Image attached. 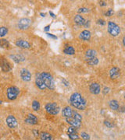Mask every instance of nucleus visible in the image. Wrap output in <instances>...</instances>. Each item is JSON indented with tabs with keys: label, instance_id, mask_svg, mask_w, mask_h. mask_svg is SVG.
Returning <instances> with one entry per match:
<instances>
[{
	"label": "nucleus",
	"instance_id": "1",
	"mask_svg": "<svg viewBox=\"0 0 125 140\" xmlns=\"http://www.w3.org/2000/svg\"><path fill=\"white\" fill-rule=\"evenodd\" d=\"M71 105L78 110H84L87 106V102L84 98L79 93H73L70 98Z\"/></svg>",
	"mask_w": 125,
	"mask_h": 140
},
{
	"label": "nucleus",
	"instance_id": "2",
	"mask_svg": "<svg viewBox=\"0 0 125 140\" xmlns=\"http://www.w3.org/2000/svg\"><path fill=\"white\" fill-rule=\"evenodd\" d=\"M41 76H42V79L46 86V88H48L49 90H53L55 88V83H54V80L53 78V76L51 74H49L48 72H42L40 73Z\"/></svg>",
	"mask_w": 125,
	"mask_h": 140
},
{
	"label": "nucleus",
	"instance_id": "3",
	"mask_svg": "<svg viewBox=\"0 0 125 140\" xmlns=\"http://www.w3.org/2000/svg\"><path fill=\"white\" fill-rule=\"evenodd\" d=\"M6 94H7V97L9 100H14L17 99V97H18L20 94V90L17 86H10L7 89Z\"/></svg>",
	"mask_w": 125,
	"mask_h": 140
},
{
	"label": "nucleus",
	"instance_id": "4",
	"mask_svg": "<svg viewBox=\"0 0 125 140\" xmlns=\"http://www.w3.org/2000/svg\"><path fill=\"white\" fill-rule=\"evenodd\" d=\"M108 31L112 36L116 37L120 33V28L114 22L109 21L108 23Z\"/></svg>",
	"mask_w": 125,
	"mask_h": 140
},
{
	"label": "nucleus",
	"instance_id": "5",
	"mask_svg": "<svg viewBox=\"0 0 125 140\" xmlns=\"http://www.w3.org/2000/svg\"><path fill=\"white\" fill-rule=\"evenodd\" d=\"M59 107L58 106V104L55 102L53 103H48L45 105V110L47 111L48 114H53V115H56L59 112Z\"/></svg>",
	"mask_w": 125,
	"mask_h": 140
},
{
	"label": "nucleus",
	"instance_id": "6",
	"mask_svg": "<svg viewBox=\"0 0 125 140\" xmlns=\"http://www.w3.org/2000/svg\"><path fill=\"white\" fill-rule=\"evenodd\" d=\"M31 20L28 18H22L18 22V27L20 30H26L31 25Z\"/></svg>",
	"mask_w": 125,
	"mask_h": 140
},
{
	"label": "nucleus",
	"instance_id": "7",
	"mask_svg": "<svg viewBox=\"0 0 125 140\" xmlns=\"http://www.w3.org/2000/svg\"><path fill=\"white\" fill-rule=\"evenodd\" d=\"M67 133H68L69 138H70L71 140H77V139L79 138V135H78V134L77 129L74 128V127H73V126H70V128L68 129Z\"/></svg>",
	"mask_w": 125,
	"mask_h": 140
},
{
	"label": "nucleus",
	"instance_id": "8",
	"mask_svg": "<svg viewBox=\"0 0 125 140\" xmlns=\"http://www.w3.org/2000/svg\"><path fill=\"white\" fill-rule=\"evenodd\" d=\"M6 124L10 129H15L17 127V121L16 118L12 115H9L6 118Z\"/></svg>",
	"mask_w": 125,
	"mask_h": 140
},
{
	"label": "nucleus",
	"instance_id": "9",
	"mask_svg": "<svg viewBox=\"0 0 125 140\" xmlns=\"http://www.w3.org/2000/svg\"><path fill=\"white\" fill-rule=\"evenodd\" d=\"M20 77L22 78V80L23 81L28 82L31 79V74L29 72V70H28L26 69H22L20 70Z\"/></svg>",
	"mask_w": 125,
	"mask_h": 140
},
{
	"label": "nucleus",
	"instance_id": "10",
	"mask_svg": "<svg viewBox=\"0 0 125 140\" xmlns=\"http://www.w3.org/2000/svg\"><path fill=\"white\" fill-rule=\"evenodd\" d=\"M66 121L68 124H70L71 126L74 127L76 129H79L81 126V121H79L78 119H75L73 118H66Z\"/></svg>",
	"mask_w": 125,
	"mask_h": 140
},
{
	"label": "nucleus",
	"instance_id": "11",
	"mask_svg": "<svg viewBox=\"0 0 125 140\" xmlns=\"http://www.w3.org/2000/svg\"><path fill=\"white\" fill-rule=\"evenodd\" d=\"M35 84L36 86H38V88H39L40 90H45L46 88L42 79V76H41V74L39 73L36 75V78H35Z\"/></svg>",
	"mask_w": 125,
	"mask_h": 140
},
{
	"label": "nucleus",
	"instance_id": "12",
	"mask_svg": "<svg viewBox=\"0 0 125 140\" xmlns=\"http://www.w3.org/2000/svg\"><path fill=\"white\" fill-rule=\"evenodd\" d=\"M120 75V70L117 67L112 68L109 71V75H110L112 80H116V79L119 78Z\"/></svg>",
	"mask_w": 125,
	"mask_h": 140
},
{
	"label": "nucleus",
	"instance_id": "13",
	"mask_svg": "<svg viewBox=\"0 0 125 140\" xmlns=\"http://www.w3.org/2000/svg\"><path fill=\"white\" fill-rule=\"evenodd\" d=\"M90 92L93 94H98L101 91V86L97 83H93L89 86Z\"/></svg>",
	"mask_w": 125,
	"mask_h": 140
},
{
	"label": "nucleus",
	"instance_id": "14",
	"mask_svg": "<svg viewBox=\"0 0 125 140\" xmlns=\"http://www.w3.org/2000/svg\"><path fill=\"white\" fill-rule=\"evenodd\" d=\"M25 122L27 124H29V125H36L38 124V118L35 115L32 114H29L28 116V118L25 119Z\"/></svg>",
	"mask_w": 125,
	"mask_h": 140
},
{
	"label": "nucleus",
	"instance_id": "15",
	"mask_svg": "<svg viewBox=\"0 0 125 140\" xmlns=\"http://www.w3.org/2000/svg\"><path fill=\"white\" fill-rule=\"evenodd\" d=\"M79 37L83 41H89L91 38V32L88 30H84L80 34Z\"/></svg>",
	"mask_w": 125,
	"mask_h": 140
},
{
	"label": "nucleus",
	"instance_id": "16",
	"mask_svg": "<svg viewBox=\"0 0 125 140\" xmlns=\"http://www.w3.org/2000/svg\"><path fill=\"white\" fill-rule=\"evenodd\" d=\"M72 114H73V110L71 109L70 107H66L62 109V114L65 118H71L72 117Z\"/></svg>",
	"mask_w": 125,
	"mask_h": 140
},
{
	"label": "nucleus",
	"instance_id": "17",
	"mask_svg": "<svg viewBox=\"0 0 125 140\" xmlns=\"http://www.w3.org/2000/svg\"><path fill=\"white\" fill-rule=\"evenodd\" d=\"M16 45L17 47H20V48H27V49L31 48L30 43L26 41H23V40H18L16 42Z\"/></svg>",
	"mask_w": 125,
	"mask_h": 140
},
{
	"label": "nucleus",
	"instance_id": "18",
	"mask_svg": "<svg viewBox=\"0 0 125 140\" xmlns=\"http://www.w3.org/2000/svg\"><path fill=\"white\" fill-rule=\"evenodd\" d=\"M1 66H2V69L4 71V72H9L12 69V67H11V65L9 63L8 61L3 59L2 60V62H1Z\"/></svg>",
	"mask_w": 125,
	"mask_h": 140
},
{
	"label": "nucleus",
	"instance_id": "19",
	"mask_svg": "<svg viewBox=\"0 0 125 140\" xmlns=\"http://www.w3.org/2000/svg\"><path fill=\"white\" fill-rule=\"evenodd\" d=\"M74 22L76 24H78V26H84V24L85 23V20L84 19L82 16H81L80 14H78L74 17Z\"/></svg>",
	"mask_w": 125,
	"mask_h": 140
},
{
	"label": "nucleus",
	"instance_id": "20",
	"mask_svg": "<svg viewBox=\"0 0 125 140\" xmlns=\"http://www.w3.org/2000/svg\"><path fill=\"white\" fill-rule=\"evenodd\" d=\"M109 107L114 111H117L120 108V105H119L118 101L116 100H110L109 103Z\"/></svg>",
	"mask_w": 125,
	"mask_h": 140
},
{
	"label": "nucleus",
	"instance_id": "21",
	"mask_svg": "<svg viewBox=\"0 0 125 140\" xmlns=\"http://www.w3.org/2000/svg\"><path fill=\"white\" fill-rule=\"evenodd\" d=\"M40 138L41 140H54L53 136L50 135L48 132H42L40 134Z\"/></svg>",
	"mask_w": 125,
	"mask_h": 140
},
{
	"label": "nucleus",
	"instance_id": "22",
	"mask_svg": "<svg viewBox=\"0 0 125 140\" xmlns=\"http://www.w3.org/2000/svg\"><path fill=\"white\" fill-rule=\"evenodd\" d=\"M10 58H12V60H14L15 62L17 63H19L20 61H23L25 60V58L21 55H10Z\"/></svg>",
	"mask_w": 125,
	"mask_h": 140
},
{
	"label": "nucleus",
	"instance_id": "23",
	"mask_svg": "<svg viewBox=\"0 0 125 140\" xmlns=\"http://www.w3.org/2000/svg\"><path fill=\"white\" fill-rule=\"evenodd\" d=\"M64 52L65 54L67 55H74L75 53V50L74 48L72 47V46H68V47H66L64 50Z\"/></svg>",
	"mask_w": 125,
	"mask_h": 140
},
{
	"label": "nucleus",
	"instance_id": "24",
	"mask_svg": "<svg viewBox=\"0 0 125 140\" xmlns=\"http://www.w3.org/2000/svg\"><path fill=\"white\" fill-rule=\"evenodd\" d=\"M87 62L89 63L90 66H96L98 63V59L96 57L89 58H87Z\"/></svg>",
	"mask_w": 125,
	"mask_h": 140
},
{
	"label": "nucleus",
	"instance_id": "25",
	"mask_svg": "<svg viewBox=\"0 0 125 140\" xmlns=\"http://www.w3.org/2000/svg\"><path fill=\"white\" fill-rule=\"evenodd\" d=\"M86 57L88 58H94L96 56V51L93 50V49H89V50H88L87 52H86V54H85Z\"/></svg>",
	"mask_w": 125,
	"mask_h": 140
},
{
	"label": "nucleus",
	"instance_id": "26",
	"mask_svg": "<svg viewBox=\"0 0 125 140\" xmlns=\"http://www.w3.org/2000/svg\"><path fill=\"white\" fill-rule=\"evenodd\" d=\"M9 47V43L6 39H0V48H7Z\"/></svg>",
	"mask_w": 125,
	"mask_h": 140
},
{
	"label": "nucleus",
	"instance_id": "27",
	"mask_svg": "<svg viewBox=\"0 0 125 140\" xmlns=\"http://www.w3.org/2000/svg\"><path fill=\"white\" fill-rule=\"evenodd\" d=\"M41 107V105H40V103L39 102L38 100H34L32 102V108L34 111H38Z\"/></svg>",
	"mask_w": 125,
	"mask_h": 140
},
{
	"label": "nucleus",
	"instance_id": "28",
	"mask_svg": "<svg viewBox=\"0 0 125 140\" xmlns=\"http://www.w3.org/2000/svg\"><path fill=\"white\" fill-rule=\"evenodd\" d=\"M72 118H75V119H78L79 121H81L82 120V116L79 113H78L77 111H73V114H72Z\"/></svg>",
	"mask_w": 125,
	"mask_h": 140
},
{
	"label": "nucleus",
	"instance_id": "29",
	"mask_svg": "<svg viewBox=\"0 0 125 140\" xmlns=\"http://www.w3.org/2000/svg\"><path fill=\"white\" fill-rule=\"evenodd\" d=\"M7 33H8V29L6 27H0V37H4Z\"/></svg>",
	"mask_w": 125,
	"mask_h": 140
},
{
	"label": "nucleus",
	"instance_id": "30",
	"mask_svg": "<svg viewBox=\"0 0 125 140\" xmlns=\"http://www.w3.org/2000/svg\"><path fill=\"white\" fill-rule=\"evenodd\" d=\"M81 138L84 140H90V135L88 134V133L84 132H83L81 133Z\"/></svg>",
	"mask_w": 125,
	"mask_h": 140
},
{
	"label": "nucleus",
	"instance_id": "31",
	"mask_svg": "<svg viewBox=\"0 0 125 140\" xmlns=\"http://www.w3.org/2000/svg\"><path fill=\"white\" fill-rule=\"evenodd\" d=\"M112 14H114V10H112V9H109L105 13V15L106 17H111V16H112Z\"/></svg>",
	"mask_w": 125,
	"mask_h": 140
},
{
	"label": "nucleus",
	"instance_id": "32",
	"mask_svg": "<svg viewBox=\"0 0 125 140\" xmlns=\"http://www.w3.org/2000/svg\"><path fill=\"white\" fill-rule=\"evenodd\" d=\"M104 125L107 127V128H109V129H112V127H114V125H112L110 121H104Z\"/></svg>",
	"mask_w": 125,
	"mask_h": 140
},
{
	"label": "nucleus",
	"instance_id": "33",
	"mask_svg": "<svg viewBox=\"0 0 125 140\" xmlns=\"http://www.w3.org/2000/svg\"><path fill=\"white\" fill-rule=\"evenodd\" d=\"M89 12V9L87 8H84V7L80 8L78 9V12H84V13H86V12Z\"/></svg>",
	"mask_w": 125,
	"mask_h": 140
},
{
	"label": "nucleus",
	"instance_id": "34",
	"mask_svg": "<svg viewBox=\"0 0 125 140\" xmlns=\"http://www.w3.org/2000/svg\"><path fill=\"white\" fill-rule=\"evenodd\" d=\"M97 23L99 25H102V26H104V25H106V21L103 19H98L97 20Z\"/></svg>",
	"mask_w": 125,
	"mask_h": 140
},
{
	"label": "nucleus",
	"instance_id": "35",
	"mask_svg": "<svg viewBox=\"0 0 125 140\" xmlns=\"http://www.w3.org/2000/svg\"><path fill=\"white\" fill-rule=\"evenodd\" d=\"M46 34H47V36H48V37H49L53 38V39H57V37H56V36H55V35H53V34H52L47 33Z\"/></svg>",
	"mask_w": 125,
	"mask_h": 140
},
{
	"label": "nucleus",
	"instance_id": "36",
	"mask_svg": "<svg viewBox=\"0 0 125 140\" xmlns=\"http://www.w3.org/2000/svg\"><path fill=\"white\" fill-rule=\"evenodd\" d=\"M109 90H110V89L109 87H104V89H103V94H108L109 92Z\"/></svg>",
	"mask_w": 125,
	"mask_h": 140
},
{
	"label": "nucleus",
	"instance_id": "37",
	"mask_svg": "<svg viewBox=\"0 0 125 140\" xmlns=\"http://www.w3.org/2000/svg\"><path fill=\"white\" fill-rule=\"evenodd\" d=\"M33 133H34V136H36V137H38L39 135V131L38 130H33Z\"/></svg>",
	"mask_w": 125,
	"mask_h": 140
},
{
	"label": "nucleus",
	"instance_id": "38",
	"mask_svg": "<svg viewBox=\"0 0 125 140\" xmlns=\"http://www.w3.org/2000/svg\"><path fill=\"white\" fill-rule=\"evenodd\" d=\"M99 5L101 6H106L107 4H106V3L104 2V1H100V2H99Z\"/></svg>",
	"mask_w": 125,
	"mask_h": 140
},
{
	"label": "nucleus",
	"instance_id": "39",
	"mask_svg": "<svg viewBox=\"0 0 125 140\" xmlns=\"http://www.w3.org/2000/svg\"><path fill=\"white\" fill-rule=\"evenodd\" d=\"M89 23H90V21H85V23H84V26L85 27H89Z\"/></svg>",
	"mask_w": 125,
	"mask_h": 140
},
{
	"label": "nucleus",
	"instance_id": "40",
	"mask_svg": "<svg viewBox=\"0 0 125 140\" xmlns=\"http://www.w3.org/2000/svg\"><path fill=\"white\" fill-rule=\"evenodd\" d=\"M62 82L64 83V85H65V86H69V83H68V82H67V81L65 79H62Z\"/></svg>",
	"mask_w": 125,
	"mask_h": 140
},
{
	"label": "nucleus",
	"instance_id": "41",
	"mask_svg": "<svg viewBox=\"0 0 125 140\" xmlns=\"http://www.w3.org/2000/svg\"><path fill=\"white\" fill-rule=\"evenodd\" d=\"M49 27H50V25H48V26L45 27V28H44V30H45V31H48V30H49Z\"/></svg>",
	"mask_w": 125,
	"mask_h": 140
},
{
	"label": "nucleus",
	"instance_id": "42",
	"mask_svg": "<svg viewBox=\"0 0 125 140\" xmlns=\"http://www.w3.org/2000/svg\"><path fill=\"white\" fill-rule=\"evenodd\" d=\"M49 14H50V16H51V17H52L53 18H55V17H56V15H55V14L53 13V12H49Z\"/></svg>",
	"mask_w": 125,
	"mask_h": 140
},
{
	"label": "nucleus",
	"instance_id": "43",
	"mask_svg": "<svg viewBox=\"0 0 125 140\" xmlns=\"http://www.w3.org/2000/svg\"><path fill=\"white\" fill-rule=\"evenodd\" d=\"M40 14H41V16H42V17H45V13H42V12H41Z\"/></svg>",
	"mask_w": 125,
	"mask_h": 140
},
{
	"label": "nucleus",
	"instance_id": "44",
	"mask_svg": "<svg viewBox=\"0 0 125 140\" xmlns=\"http://www.w3.org/2000/svg\"><path fill=\"white\" fill-rule=\"evenodd\" d=\"M1 103H2V101H1V100H0V104H1Z\"/></svg>",
	"mask_w": 125,
	"mask_h": 140
}]
</instances>
